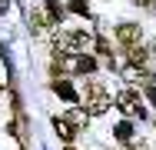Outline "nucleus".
Returning <instances> with one entry per match:
<instances>
[{
	"instance_id": "nucleus-1",
	"label": "nucleus",
	"mask_w": 156,
	"mask_h": 150,
	"mask_svg": "<svg viewBox=\"0 0 156 150\" xmlns=\"http://www.w3.org/2000/svg\"><path fill=\"white\" fill-rule=\"evenodd\" d=\"M93 43V37L87 33V30H60L57 33V47L66 50V54H80V50H87Z\"/></svg>"
},
{
	"instance_id": "nucleus-6",
	"label": "nucleus",
	"mask_w": 156,
	"mask_h": 150,
	"mask_svg": "<svg viewBox=\"0 0 156 150\" xmlns=\"http://www.w3.org/2000/svg\"><path fill=\"white\" fill-rule=\"evenodd\" d=\"M123 77L129 80V84H140V80H146V84H150V73H146V70H143L140 63H133V67H126V70H123Z\"/></svg>"
},
{
	"instance_id": "nucleus-5",
	"label": "nucleus",
	"mask_w": 156,
	"mask_h": 150,
	"mask_svg": "<svg viewBox=\"0 0 156 150\" xmlns=\"http://www.w3.org/2000/svg\"><path fill=\"white\" fill-rule=\"evenodd\" d=\"M116 37H120V40H123V43H129V47H136V43H140V37H143V33H140V27H133V24H123V27L116 30Z\"/></svg>"
},
{
	"instance_id": "nucleus-4",
	"label": "nucleus",
	"mask_w": 156,
	"mask_h": 150,
	"mask_svg": "<svg viewBox=\"0 0 156 150\" xmlns=\"http://www.w3.org/2000/svg\"><path fill=\"white\" fill-rule=\"evenodd\" d=\"M53 24H57V20L47 13V7H43V10H30V27H33V33H47Z\"/></svg>"
},
{
	"instance_id": "nucleus-8",
	"label": "nucleus",
	"mask_w": 156,
	"mask_h": 150,
	"mask_svg": "<svg viewBox=\"0 0 156 150\" xmlns=\"http://www.w3.org/2000/svg\"><path fill=\"white\" fill-rule=\"evenodd\" d=\"M53 93H57V97H63V100H76V90L70 87V84H63V80H57V84H53Z\"/></svg>"
},
{
	"instance_id": "nucleus-13",
	"label": "nucleus",
	"mask_w": 156,
	"mask_h": 150,
	"mask_svg": "<svg viewBox=\"0 0 156 150\" xmlns=\"http://www.w3.org/2000/svg\"><path fill=\"white\" fill-rule=\"evenodd\" d=\"M7 7H10V0H0V13H7Z\"/></svg>"
},
{
	"instance_id": "nucleus-14",
	"label": "nucleus",
	"mask_w": 156,
	"mask_h": 150,
	"mask_svg": "<svg viewBox=\"0 0 156 150\" xmlns=\"http://www.w3.org/2000/svg\"><path fill=\"white\" fill-rule=\"evenodd\" d=\"M146 97H150V100L156 103V87H150V93H146Z\"/></svg>"
},
{
	"instance_id": "nucleus-11",
	"label": "nucleus",
	"mask_w": 156,
	"mask_h": 150,
	"mask_svg": "<svg viewBox=\"0 0 156 150\" xmlns=\"http://www.w3.org/2000/svg\"><path fill=\"white\" fill-rule=\"evenodd\" d=\"M93 67H96V60H90V57H80V60H76V70H80V73H90Z\"/></svg>"
},
{
	"instance_id": "nucleus-7",
	"label": "nucleus",
	"mask_w": 156,
	"mask_h": 150,
	"mask_svg": "<svg viewBox=\"0 0 156 150\" xmlns=\"http://www.w3.org/2000/svg\"><path fill=\"white\" fill-rule=\"evenodd\" d=\"M53 127H57V133H60V140H73V123L70 120H53Z\"/></svg>"
},
{
	"instance_id": "nucleus-9",
	"label": "nucleus",
	"mask_w": 156,
	"mask_h": 150,
	"mask_svg": "<svg viewBox=\"0 0 156 150\" xmlns=\"http://www.w3.org/2000/svg\"><path fill=\"white\" fill-rule=\"evenodd\" d=\"M43 3H47V13H50L53 20H60V17H63V7L57 3V0H43Z\"/></svg>"
},
{
	"instance_id": "nucleus-2",
	"label": "nucleus",
	"mask_w": 156,
	"mask_h": 150,
	"mask_svg": "<svg viewBox=\"0 0 156 150\" xmlns=\"http://www.w3.org/2000/svg\"><path fill=\"white\" fill-rule=\"evenodd\" d=\"M106 107H110V93L100 87V84H90L87 87V110L90 114H103Z\"/></svg>"
},
{
	"instance_id": "nucleus-12",
	"label": "nucleus",
	"mask_w": 156,
	"mask_h": 150,
	"mask_svg": "<svg viewBox=\"0 0 156 150\" xmlns=\"http://www.w3.org/2000/svg\"><path fill=\"white\" fill-rule=\"evenodd\" d=\"M73 10H76V13H87V3H83V0H73Z\"/></svg>"
},
{
	"instance_id": "nucleus-3",
	"label": "nucleus",
	"mask_w": 156,
	"mask_h": 150,
	"mask_svg": "<svg viewBox=\"0 0 156 150\" xmlns=\"http://www.w3.org/2000/svg\"><path fill=\"white\" fill-rule=\"evenodd\" d=\"M116 107L123 110L126 117H143V100H140V93H133V90L116 93Z\"/></svg>"
},
{
	"instance_id": "nucleus-10",
	"label": "nucleus",
	"mask_w": 156,
	"mask_h": 150,
	"mask_svg": "<svg viewBox=\"0 0 156 150\" xmlns=\"http://www.w3.org/2000/svg\"><path fill=\"white\" fill-rule=\"evenodd\" d=\"M116 137H120L123 144H129V140H133V127H129V123H120V127H116Z\"/></svg>"
}]
</instances>
